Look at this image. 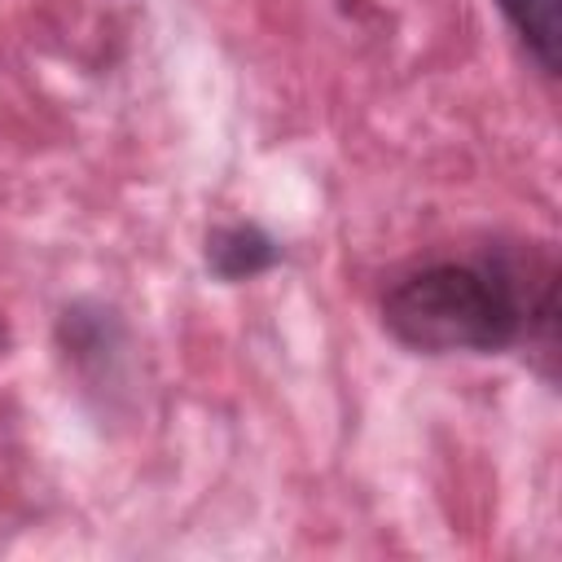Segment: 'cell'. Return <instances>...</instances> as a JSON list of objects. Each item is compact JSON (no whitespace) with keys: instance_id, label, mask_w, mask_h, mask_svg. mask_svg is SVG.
<instances>
[{"instance_id":"6da1fadb","label":"cell","mask_w":562,"mask_h":562,"mask_svg":"<svg viewBox=\"0 0 562 562\" xmlns=\"http://www.w3.org/2000/svg\"><path fill=\"white\" fill-rule=\"evenodd\" d=\"M382 329L413 356L527 351L544 382L558 364V259L549 241H492L404 268L378 299Z\"/></svg>"},{"instance_id":"7a4b0ae2","label":"cell","mask_w":562,"mask_h":562,"mask_svg":"<svg viewBox=\"0 0 562 562\" xmlns=\"http://www.w3.org/2000/svg\"><path fill=\"white\" fill-rule=\"evenodd\" d=\"M57 347L75 364L79 378H101L123 360L127 334H123V321L114 307H105L97 299H79L70 307H61V316H57Z\"/></svg>"},{"instance_id":"3957f363","label":"cell","mask_w":562,"mask_h":562,"mask_svg":"<svg viewBox=\"0 0 562 562\" xmlns=\"http://www.w3.org/2000/svg\"><path fill=\"white\" fill-rule=\"evenodd\" d=\"M285 259L281 241L255 224V220H228V224H215L202 241V263L215 281L224 285H241V281H255L263 272H272L277 263Z\"/></svg>"},{"instance_id":"277c9868","label":"cell","mask_w":562,"mask_h":562,"mask_svg":"<svg viewBox=\"0 0 562 562\" xmlns=\"http://www.w3.org/2000/svg\"><path fill=\"white\" fill-rule=\"evenodd\" d=\"M505 26L518 35L527 61L558 79V44H562V0H496Z\"/></svg>"}]
</instances>
